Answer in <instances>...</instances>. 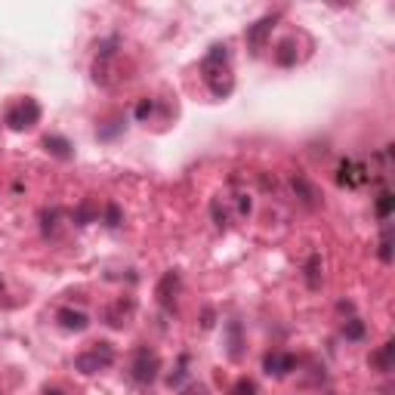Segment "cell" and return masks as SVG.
Masks as SVG:
<instances>
[{
	"label": "cell",
	"mask_w": 395,
	"mask_h": 395,
	"mask_svg": "<svg viewBox=\"0 0 395 395\" xmlns=\"http://www.w3.org/2000/svg\"><path fill=\"white\" fill-rule=\"evenodd\" d=\"M43 395H65V392H62V389H56V386H53V389L46 386V389H43Z\"/></svg>",
	"instance_id": "obj_30"
},
{
	"label": "cell",
	"mask_w": 395,
	"mask_h": 395,
	"mask_svg": "<svg viewBox=\"0 0 395 395\" xmlns=\"http://www.w3.org/2000/svg\"><path fill=\"white\" fill-rule=\"evenodd\" d=\"M183 395H204V386H198V383H192L189 389H183Z\"/></svg>",
	"instance_id": "obj_29"
},
{
	"label": "cell",
	"mask_w": 395,
	"mask_h": 395,
	"mask_svg": "<svg viewBox=\"0 0 395 395\" xmlns=\"http://www.w3.org/2000/svg\"><path fill=\"white\" fill-rule=\"evenodd\" d=\"M99 222H106L108 229H118V225L124 222V213H120V207L115 201H108V204H102V210H99Z\"/></svg>",
	"instance_id": "obj_16"
},
{
	"label": "cell",
	"mask_w": 395,
	"mask_h": 395,
	"mask_svg": "<svg viewBox=\"0 0 395 395\" xmlns=\"http://www.w3.org/2000/svg\"><path fill=\"white\" fill-rule=\"evenodd\" d=\"M43 148H46V152H50L53 158H59V161H71V158H74V145H71L65 136H59V133L43 136Z\"/></svg>",
	"instance_id": "obj_12"
},
{
	"label": "cell",
	"mask_w": 395,
	"mask_h": 395,
	"mask_svg": "<svg viewBox=\"0 0 395 395\" xmlns=\"http://www.w3.org/2000/svg\"><path fill=\"white\" fill-rule=\"evenodd\" d=\"M130 312H133V299H127V306H124V303H118L115 309H108L106 318H108V324H111V327H124V324H127L124 318H127Z\"/></svg>",
	"instance_id": "obj_20"
},
{
	"label": "cell",
	"mask_w": 395,
	"mask_h": 395,
	"mask_svg": "<svg viewBox=\"0 0 395 395\" xmlns=\"http://www.w3.org/2000/svg\"><path fill=\"white\" fill-rule=\"evenodd\" d=\"M158 374H161V359H158V352L148 349V346H139L133 352V361H130V377H133L139 386H152L158 380Z\"/></svg>",
	"instance_id": "obj_4"
},
{
	"label": "cell",
	"mask_w": 395,
	"mask_h": 395,
	"mask_svg": "<svg viewBox=\"0 0 395 395\" xmlns=\"http://www.w3.org/2000/svg\"><path fill=\"white\" fill-rule=\"evenodd\" d=\"M152 115H155V99H139L136 108H133V118L136 120H148Z\"/></svg>",
	"instance_id": "obj_24"
},
{
	"label": "cell",
	"mask_w": 395,
	"mask_h": 395,
	"mask_svg": "<svg viewBox=\"0 0 395 395\" xmlns=\"http://www.w3.org/2000/svg\"><path fill=\"white\" fill-rule=\"evenodd\" d=\"M213 309H204V318H201V327H204V331H210V327H213Z\"/></svg>",
	"instance_id": "obj_28"
},
{
	"label": "cell",
	"mask_w": 395,
	"mask_h": 395,
	"mask_svg": "<svg viewBox=\"0 0 395 395\" xmlns=\"http://www.w3.org/2000/svg\"><path fill=\"white\" fill-rule=\"evenodd\" d=\"M262 371L269 374V377H287L290 371H297V355L294 352H281V349H272L262 355Z\"/></svg>",
	"instance_id": "obj_8"
},
{
	"label": "cell",
	"mask_w": 395,
	"mask_h": 395,
	"mask_svg": "<svg viewBox=\"0 0 395 395\" xmlns=\"http://www.w3.org/2000/svg\"><path fill=\"white\" fill-rule=\"evenodd\" d=\"M392 352H395V343L386 340L377 352H371V368H377L380 374H389L392 371Z\"/></svg>",
	"instance_id": "obj_13"
},
{
	"label": "cell",
	"mask_w": 395,
	"mask_h": 395,
	"mask_svg": "<svg viewBox=\"0 0 395 395\" xmlns=\"http://www.w3.org/2000/svg\"><path fill=\"white\" fill-rule=\"evenodd\" d=\"M229 395H257V383L247 380V377H241V380L229 389Z\"/></svg>",
	"instance_id": "obj_26"
},
{
	"label": "cell",
	"mask_w": 395,
	"mask_h": 395,
	"mask_svg": "<svg viewBox=\"0 0 395 395\" xmlns=\"http://www.w3.org/2000/svg\"><path fill=\"white\" fill-rule=\"evenodd\" d=\"M275 62L281 68H290V65H297V50H294V41H284L275 50Z\"/></svg>",
	"instance_id": "obj_21"
},
{
	"label": "cell",
	"mask_w": 395,
	"mask_h": 395,
	"mask_svg": "<svg viewBox=\"0 0 395 395\" xmlns=\"http://www.w3.org/2000/svg\"><path fill=\"white\" fill-rule=\"evenodd\" d=\"M41 102L37 99H19V102H13V106L6 108V115H4V120H6V127L9 130H16V133H22V130H31V127H37L41 124Z\"/></svg>",
	"instance_id": "obj_3"
},
{
	"label": "cell",
	"mask_w": 395,
	"mask_h": 395,
	"mask_svg": "<svg viewBox=\"0 0 395 395\" xmlns=\"http://www.w3.org/2000/svg\"><path fill=\"white\" fill-rule=\"evenodd\" d=\"M275 22H278V16H262L260 22H253L247 28L244 41H247V46H250L253 53H260L262 46H266V41H269V34H272V28H275Z\"/></svg>",
	"instance_id": "obj_9"
},
{
	"label": "cell",
	"mask_w": 395,
	"mask_h": 395,
	"mask_svg": "<svg viewBox=\"0 0 395 395\" xmlns=\"http://www.w3.org/2000/svg\"><path fill=\"white\" fill-rule=\"evenodd\" d=\"M290 185H294V195H297V201L299 204H306V207H322V192H318V185L309 180V176L303 173H294V180H290Z\"/></svg>",
	"instance_id": "obj_10"
},
{
	"label": "cell",
	"mask_w": 395,
	"mask_h": 395,
	"mask_svg": "<svg viewBox=\"0 0 395 395\" xmlns=\"http://www.w3.org/2000/svg\"><path fill=\"white\" fill-rule=\"evenodd\" d=\"M225 331H229V355H232V359H241V324L229 322V324H225Z\"/></svg>",
	"instance_id": "obj_23"
},
{
	"label": "cell",
	"mask_w": 395,
	"mask_h": 395,
	"mask_svg": "<svg viewBox=\"0 0 395 395\" xmlns=\"http://www.w3.org/2000/svg\"><path fill=\"white\" fill-rule=\"evenodd\" d=\"M306 284L312 290L322 287V257H318V253H312L306 262Z\"/></svg>",
	"instance_id": "obj_17"
},
{
	"label": "cell",
	"mask_w": 395,
	"mask_h": 395,
	"mask_svg": "<svg viewBox=\"0 0 395 395\" xmlns=\"http://www.w3.org/2000/svg\"><path fill=\"white\" fill-rule=\"evenodd\" d=\"M120 130H124V120H108V127H99L96 136H99V139H115Z\"/></svg>",
	"instance_id": "obj_27"
},
{
	"label": "cell",
	"mask_w": 395,
	"mask_h": 395,
	"mask_svg": "<svg viewBox=\"0 0 395 395\" xmlns=\"http://www.w3.org/2000/svg\"><path fill=\"white\" fill-rule=\"evenodd\" d=\"M71 216H74V222H78V225H90V222L99 220V207L93 204V201H83Z\"/></svg>",
	"instance_id": "obj_18"
},
{
	"label": "cell",
	"mask_w": 395,
	"mask_h": 395,
	"mask_svg": "<svg viewBox=\"0 0 395 395\" xmlns=\"http://www.w3.org/2000/svg\"><path fill=\"white\" fill-rule=\"evenodd\" d=\"M115 364V346H111L108 340H99L93 343L90 349H83L74 355V368H78L81 374H99Z\"/></svg>",
	"instance_id": "obj_2"
},
{
	"label": "cell",
	"mask_w": 395,
	"mask_h": 395,
	"mask_svg": "<svg viewBox=\"0 0 395 395\" xmlns=\"http://www.w3.org/2000/svg\"><path fill=\"white\" fill-rule=\"evenodd\" d=\"M210 213H213V222L220 225V229H229L235 220H244V216H250V198L247 195H216L210 201Z\"/></svg>",
	"instance_id": "obj_1"
},
{
	"label": "cell",
	"mask_w": 395,
	"mask_h": 395,
	"mask_svg": "<svg viewBox=\"0 0 395 395\" xmlns=\"http://www.w3.org/2000/svg\"><path fill=\"white\" fill-rule=\"evenodd\" d=\"M189 355H180V361H176V368H173V374L170 377H167V386L170 389H180L185 380H189Z\"/></svg>",
	"instance_id": "obj_15"
},
{
	"label": "cell",
	"mask_w": 395,
	"mask_h": 395,
	"mask_svg": "<svg viewBox=\"0 0 395 395\" xmlns=\"http://www.w3.org/2000/svg\"><path fill=\"white\" fill-rule=\"evenodd\" d=\"M201 74H204V81H213V78H222V74H232L229 46H225V43L210 46V53H207L204 59H201Z\"/></svg>",
	"instance_id": "obj_6"
},
{
	"label": "cell",
	"mask_w": 395,
	"mask_h": 395,
	"mask_svg": "<svg viewBox=\"0 0 395 395\" xmlns=\"http://www.w3.org/2000/svg\"><path fill=\"white\" fill-rule=\"evenodd\" d=\"M180 287H183V281H180V272H164V278L158 281V287H155V299H158V306L164 309V312H176V297H180Z\"/></svg>",
	"instance_id": "obj_7"
},
{
	"label": "cell",
	"mask_w": 395,
	"mask_h": 395,
	"mask_svg": "<svg viewBox=\"0 0 395 395\" xmlns=\"http://www.w3.org/2000/svg\"><path fill=\"white\" fill-rule=\"evenodd\" d=\"M392 207H395V195H392L389 189H383V192L377 195V207H374V210H377V220H380V222H386L389 216H392Z\"/></svg>",
	"instance_id": "obj_19"
},
{
	"label": "cell",
	"mask_w": 395,
	"mask_h": 395,
	"mask_svg": "<svg viewBox=\"0 0 395 395\" xmlns=\"http://www.w3.org/2000/svg\"><path fill=\"white\" fill-rule=\"evenodd\" d=\"M56 322H59L62 331H71V334H81L90 327V315L81 312V309H71V306H62L59 312H56Z\"/></svg>",
	"instance_id": "obj_11"
},
{
	"label": "cell",
	"mask_w": 395,
	"mask_h": 395,
	"mask_svg": "<svg viewBox=\"0 0 395 395\" xmlns=\"http://www.w3.org/2000/svg\"><path fill=\"white\" fill-rule=\"evenodd\" d=\"M364 334H368V327H364L361 318H349V322L343 324V337H346V340L359 343V340H364Z\"/></svg>",
	"instance_id": "obj_22"
},
{
	"label": "cell",
	"mask_w": 395,
	"mask_h": 395,
	"mask_svg": "<svg viewBox=\"0 0 395 395\" xmlns=\"http://www.w3.org/2000/svg\"><path fill=\"white\" fill-rule=\"evenodd\" d=\"M368 180H371L368 164L355 161V158H343V161L337 164V185H340V189H361Z\"/></svg>",
	"instance_id": "obj_5"
},
{
	"label": "cell",
	"mask_w": 395,
	"mask_h": 395,
	"mask_svg": "<svg viewBox=\"0 0 395 395\" xmlns=\"http://www.w3.org/2000/svg\"><path fill=\"white\" fill-rule=\"evenodd\" d=\"M59 216H62L59 207H43L41 210V232L46 235V238L56 235V229H59Z\"/></svg>",
	"instance_id": "obj_14"
},
{
	"label": "cell",
	"mask_w": 395,
	"mask_h": 395,
	"mask_svg": "<svg viewBox=\"0 0 395 395\" xmlns=\"http://www.w3.org/2000/svg\"><path fill=\"white\" fill-rule=\"evenodd\" d=\"M380 260L386 262V266L392 262V232H389V225L383 229V238H380Z\"/></svg>",
	"instance_id": "obj_25"
},
{
	"label": "cell",
	"mask_w": 395,
	"mask_h": 395,
	"mask_svg": "<svg viewBox=\"0 0 395 395\" xmlns=\"http://www.w3.org/2000/svg\"><path fill=\"white\" fill-rule=\"evenodd\" d=\"M327 395H334V392H327Z\"/></svg>",
	"instance_id": "obj_31"
}]
</instances>
